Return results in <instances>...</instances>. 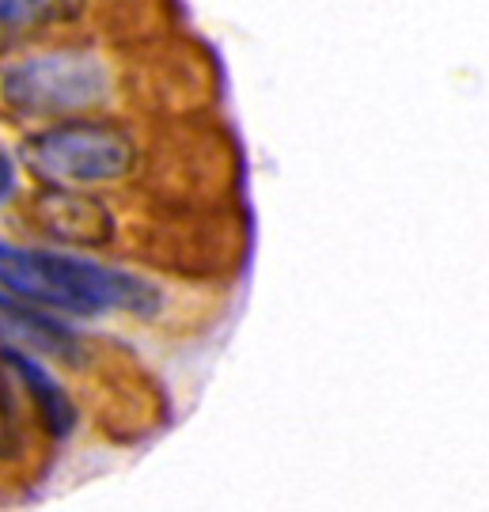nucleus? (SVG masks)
I'll return each mask as SVG.
<instances>
[{
	"label": "nucleus",
	"instance_id": "obj_1",
	"mask_svg": "<svg viewBox=\"0 0 489 512\" xmlns=\"http://www.w3.org/2000/svg\"><path fill=\"white\" fill-rule=\"evenodd\" d=\"M0 289L23 304H35L54 315H152L160 308V289L129 270H110L91 258L46 251V247H16L0 243Z\"/></svg>",
	"mask_w": 489,
	"mask_h": 512
},
{
	"label": "nucleus",
	"instance_id": "obj_2",
	"mask_svg": "<svg viewBox=\"0 0 489 512\" xmlns=\"http://www.w3.org/2000/svg\"><path fill=\"white\" fill-rule=\"evenodd\" d=\"M23 160L50 186H95L129 175L137 164V145L114 122L65 118L42 133H31Z\"/></svg>",
	"mask_w": 489,
	"mask_h": 512
},
{
	"label": "nucleus",
	"instance_id": "obj_3",
	"mask_svg": "<svg viewBox=\"0 0 489 512\" xmlns=\"http://www.w3.org/2000/svg\"><path fill=\"white\" fill-rule=\"evenodd\" d=\"M0 99L23 118H73L110 99V69L88 50L23 57L0 73Z\"/></svg>",
	"mask_w": 489,
	"mask_h": 512
},
{
	"label": "nucleus",
	"instance_id": "obj_4",
	"mask_svg": "<svg viewBox=\"0 0 489 512\" xmlns=\"http://www.w3.org/2000/svg\"><path fill=\"white\" fill-rule=\"evenodd\" d=\"M35 224L57 243H76V247H99L114 236V217L107 205L80 194V186H50L38 194Z\"/></svg>",
	"mask_w": 489,
	"mask_h": 512
},
{
	"label": "nucleus",
	"instance_id": "obj_5",
	"mask_svg": "<svg viewBox=\"0 0 489 512\" xmlns=\"http://www.w3.org/2000/svg\"><path fill=\"white\" fill-rule=\"evenodd\" d=\"M0 346L23 349L31 357H50V361H80V338L69 330L54 311L23 304L16 296L0 293Z\"/></svg>",
	"mask_w": 489,
	"mask_h": 512
},
{
	"label": "nucleus",
	"instance_id": "obj_6",
	"mask_svg": "<svg viewBox=\"0 0 489 512\" xmlns=\"http://www.w3.org/2000/svg\"><path fill=\"white\" fill-rule=\"evenodd\" d=\"M0 361L12 368V376L31 391L38 414L46 421V429H50L54 437H69L76 425V406H73V399L65 395V387L54 380V372L42 365L38 357L23 353V349H12V346H0Z\"/></svg>",
	"mask_w": 489,
	"mask_h": 512
},
{
	"label": "nucleus",
	"instance_id": "obj_7",
	"mask_svg": "<svg viewBox=\"0 0 489 512\" xmlns=\"http://www.w3.org/2000/svg\"><path fill=\"white\" fill-rule=\"evenodd\" d=\"M88 0H0L4 31H38L50 23H69L84 12Z\"/></svg>",
	"mask_w": 489,
	"mask_h": 512
},
{
	"label": "nucleus",
	"instance_id": "obj_8",
	"mask_svg": "<svg viewBox=\"0 0 489 512\" xmlns=\"http://www.w3.org/2000/svg\"><path fill=\"white\" fill-rule=\"evenodd\" d=\"M19 452V414L12 395V368L0 361V459Z\"/></svg>",
	"mask_w": 489,
	"mask_h": 512
},
{
	"label": "nucleus",
	"instance_id": "obj_9",
	"mask_svg": "<svg viewBox=\"0 0 489 512\" xmlns=\"http://www.w3.org/2000/svg\"><path fill=\"white\" fill-rule=\"evenodd\" d=\"M16 190H19V167H16V160H12V152L0 148V205L12 202Z\"/></svg>",
	"mask_w": 489,
	"mask_h": 512
}]
</instances>
